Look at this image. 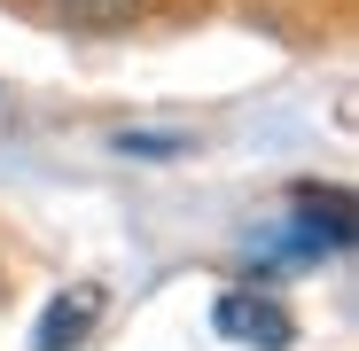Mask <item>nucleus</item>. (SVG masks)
Instances as JSON below:
<instances>
[{
    "mask_svg": "<svg viewBox=\"0 0 359 351\" xmlns=\"http://www.w3.org/2000/svg\"><path fill=\"white\" fill-rule=\"evenodd\" d=\"M211 328L226 343H250V351H289V336H297V320L273 297H258V289H226V297L211 305Z\"/></svg>",
    "mask_w": 359,
    "mask_h": 351,
    "instance_id": "obj_1",
    "label": "nucleus"
},
{
    "mask_svg": "<svg viewBox=\"0 0 359 351\" xmlns=\"http://www.w3.org/2000/svg\"><path fill=\"white\" fill-rule=\"evenodd\" d=\"M94 320H102V289H94V281H79V289H63V297H55V305L39 312L32 351H79Z\"/></svg>",
    "mask_w": 359,
    "mask_h": 351,
    "instance_id": "obj_2",
    "label": "nucleus"
},
{
    "mask_svg": "<svg viewBox=\"0 0 359 351\" xmlns=\"http://www.w3.org/2000/svg\"><path fill=\"white\" fill-rule=\"evenodd\" d=\"M47 16L71 24V32H117V24L141 16V0H47Z\"/></svg>",
    "mask_w": 359,
    "mask_h": 351,
    "instance_id": "obj_3",
    "label": "nucleus"
},
{
    "mask_svg": "<svg viewBox=\"0 0 359 351\" xmlns=\"http://www.w3.org/2000/svg\"><path fill=\"white\" fill-rule=\"evenodd\" d=\"M297 203H305V211H297V219H313L320 234H328V250H351V211H344V188H297Z\"/></svg>",
    "mask_w": 359,
    "mask_h": 351,
    "instance_id": "obj_4",
    "label": "nucleus"
},
{
    "mask_svg": "<svg viewBox=\"0 0 359 351\" xmlns=\"http://www.w3.org/2000/svg\"><path fill=\"white\" fill-rule=\"evenodd\" d=\"M109 149H117V156H149V164H172V156H188V141H180V133H117Z\"/></svg>",
    "mask_w": 359,
    "mask_h": 351,
    "instance_id": "obj_5",
    "label": "nucleus"
}]
</instances>
